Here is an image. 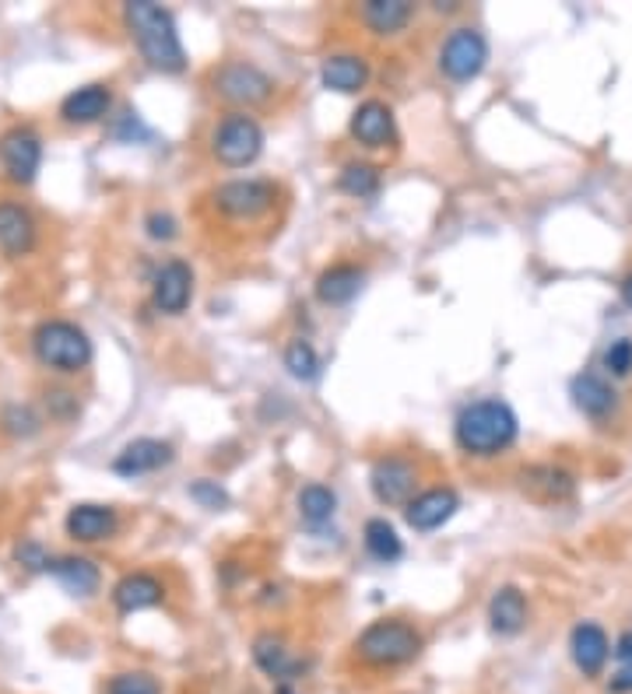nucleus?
<instances>
[{
	"label": "nucleus",
	"instance_id": "obj_16",
	"mask_svg": "<svg viewBox=\"0 0 632 694\" xmlns=\"http://www.w3.org/2000/svg\"><path fill=\"white\" fill-rule=\"evenodd\" d=\"M162 600H165V586L148 572H130L113 586V603L120 607V614L148 611V607H159Z\"/></svg>",
	"mask_w": 632,
	"mask_h": 694
},
{
	"label": "nucleus",
	"instance_id": "obj_37",
	"mask_svg": "<svg viewBox=\"0 0 632 694\" xmlns=\"http://www.w3.org/2000/svg\"><path fill=\"white\" fill-rule=\"evenodd\" d=\"M611 691H615V694L632 691V663H622V670L611 677Z\"/></svg>",
	"mask_w": 632,
	"mask_h": 694
},
{
	"label": "nucleus",
	"instance_id": "obj_39",
	"mask_svg": "<svg viewBox=\"0 0 632 694\" xmlns=\"http://www.w3.org/2000/svg\"><path fill=\"white\" fill-rule=\"evenodd\" d=\"M622 302H625V306L632 309V274H629V278L622 281Z\"/></svg>",
	"mask_w": 632,
	"mask_h": 694
},
{
	"label": "nucleus",
	"instance_id": "obj_26",
	"mask_svg": "<svg viewBox=\"0 0 632 694\" xmlns=\"http://www.w3.org/2000/svg\"><path fill=\"white\" fill-rule=\"evenodd\" d=\"M49 575H57V583L74 592V597H92L98 589V568L89 557H57V562L46 565Z\"/></svg>",
	"mask_w": 632,
	"mask_h": 694
},
{
	"label": "nucleus",
	"instance_id": "obj_38",
	"mask_svg": "<svg viewBox=\"0 0 632 694\" xmlns=\"http://www.w3.org/2000/svg\"><path fill=\"white\" fill-rule=\"evenodd\" d=\"M615 652H619V656L625 659V663H632V632H625V635L619 638V649H615Z\"/></svg>",
	"mask_w": 632,
	"mask_h": 694
},
{
	"label": "nucleus",
	"instance_id": "obj_33",
	"mask_svg": "<svg viewBox=\"0 0 632 694\" xmlns=\"http://www.w3.org/2000/svg\"><path fill=\"white\" fill-rule=\"evenodd\" d=\"M605 365H608V372L611 376H629L632 372V341L629 337H622V341H615L608 351H605Z\"/></svg>",
	"mask_w": 632,
	"mask_h": 694
},
{
	"label": "nucleus",
	"instance_id": "obj_7",
	"mask_svg": "<svg viewBox=\"0 0 632 694\" xmlns=\"http://www.w3.org/2000/svg\"><path fill=\"white\" fill-rule=\"evenodd\" d=\"M278 200V186L268 179H232L214 190V208L222 214L236 217V222H257L268 214Z\"/></svg>",
	"mask_w": 632,
	"mask_h": 694
},
{
	"label": "nucleus",
	"instance_id": "obj_15",
	"mask_svg": "<svg viewBox=\"0 0 632 694\" xmlns=\"http://www.w3.org/2000/svg\"><path fill=\"white\" fill-rule=\"evenodd\" d=\"M352 138L365 148H387L394 144L397 130H394V113L387 103H376V98H370V103H362L352 116Z\"/></svg>",
	"mask_w": 632,
	"mask_h": 694
},
{
	"label": "nucleus",
	"instance_id": "obj_12",
	"mask_svg": "<svg viewBox=\"0 0 632 694\" xmlns=\"http://www.w3.org/2000/svg\"><path fill=\"white\" fill-rule=\"evenodd\" d=\"M457 509H460V498L454 487H432V491H422V495H414L405 505V519H408V527L425 533V530H440Z\"/></svg>",
	"mask_w": 632,
	"mask_h": 694
},
{
	"label": "nucleus",
	"instance_id": "obj_22",
	"mask_svg": "<svg viewBox=\"0 0 632 694\" xmlns=\"http://www.w3.org/2000/svg\"><path fill=\"white\" fill-rule=\"evenodd\" d=\"M109 103H113V95L106 84H85V89H78L63 98L60 116L68 123H95L109 113Z\"/></svg>",
	"mask_w": 632,
	"mask_h": 694
},
{
	"label": "nucleus",
	"instance_id": "obj_11",
	"mask_svg": "<svg viewBox=\"0 0 632 694\" xmlns=\"http://www.w3.org/2000/svg\"><path fill=\"white\" fill-rule=\"evenodd\" d=\"M190 295H194V270H190V263H183V260L162 263L155 281H152L155 306L162 313H169V316H179L183 309L190 306Z\"/></svg>",
	"mask_w": 632,
	"mask_h": 694
},
{
	"label": "nucleus",
	"instance_id": "obj_5",
	"mask_svg": "<svg viewBox=\"0 0 632 694\" xmlns=\"http://www.w3.org/2000/svg\"><path fill=\"white\" fill-rule=\"evenodd\" d=\"M211 151L214 158L229 168H243L249 162L260 158L264 151V130L254 116L246 113H229L225 120L214 127V138H211Z\"/></svg>",
	"mask_w": 632,
	"mask_h": 694
},
{
	"label": "nucleus",
	"instance_id": "obj_9",
	"mask_svg": "<svg viewBox=\"0 0 632 694\" xmlns=\"http://www.w3.org/2000/svg\"><path fill=\"white\" fill-rule=\"evenodd\" d=\"M414 463L405 460V456H384V460H376L373 473H370V484H373V495L376 502L384 505H408L411 502V491H414Z\"/></svg>",
	"mask_w": 632,
	"mask_h": 694
},
{
	"label": "nucleus",
	"instance_id": "obj_30",
	"mask_svg": "<svg viewBox=\"0 0 632 694\" xmlns=\"http://www.w3.org/2000/svg\"><path fill=\"white\" fill-rule=\"evenodd\" d=\"M338 186L348 193V197H373L379 190V173L373 165H362V162H352V165H344L341 168V176H338Z\"/></svg>",
	"mask_w": 632,
	"mask_h": 694
},
{
	"label": "nucleus",
	"instance_id": "obj_23",
	"mask_svg": "<svg viewBox=\"0 0 632 694\" xmlns=\"http://www.w3.org/2000/svg\"><path fill=\"white\" fill-rule=\"evenodd\" d=\"M570 393H573V403H576V411H584L587 417H605L615 411V389L608 379L601 376H594V372H584V376H576L573 386H570Z\"/></svg>",
	"mask_w": 632,
	"mask_h": 694
},
{
	"label": "nucleus",
	"instance_id": "obj_14",
	"mask_svg": "<svg viewBox=\"0 0 632 694\" xmlns=\"http://www.w3.org/2000/svg\"><path fill=\"white\" fill-rule=\"evenodd\" d=\"M169 463H173L169 443H159V438H134V443L124 446V452L113 460V470L120 473V478H138V473H152Z\"/></svg>",
	"mask_w": 632,
	"mask_h": 694
},
{
	"label": "nucleus",
	"instance_id": "obj_4",
	"mask_svg": "<svg viewBox=\"0 0 632 694\" xmlns=\"http://www.w3.org/2000/svg\"><path fill=\"white\" fill-rule=\"evenodd\" d=\"M32 348H36L43 365L57 368V372H78L92 358L89 337L74 324H63V319H49V324H43L36 330V337H32Z\"/></svg>",
	"mask_w": 632,
	"mask_h": 694
},
{
	"label": "nucleus",
	"instance_id": "obj_40",
	"mask_svg": "<svg viewBox=\"0 0 632 694\" xmlns=\"http://www.w3.org/2000/svg\"><path fill=\"white\" fill-rule=\"evenodd\" d=\"M278 694H295V691H292V687H285V684H281V687H278Z\"/></svg>",
	"mask_w": 632,
	"mask_h": 694
},
{
	"label": "nucleus",
	"instance_id": "obj_18",
	"mask_svg": "<svg viewBox=\"0 0 632 694\" xmlns=\"http://www.w3.org/2000/svg\"><path fill=\"white\" fill-rule=\"evenodd\" d=\"M254 659H257V667L271 677V681H292V677L303 670V659H295L289 642L274 632H264V635L254 638Z\"/></svg>",
	"mask_w": 632,
	"mask_h": 694
},
{
	"label": "nucleus",
	"instance_id": "obj_3",
	"mask_svg": "<svg viewBox=\"0 0 632 694\" xmlns=\"http://www.w3.org/2000/svg\"><path fill=\"white\" fill-rule=\"evenodd\" d=\"M355 652L370 667H401L422 652V635L405 621H376L359 635Z\"/></svg>",
	"mask_w": 632,
	"mask_h": 694
},
{
	"label": "nucleus",
	"instance_id": "obj_34",
	"mask_svg": "<svg viewBox=\"0 0 632 694\" xmlns=\"http://www.w3.org/2000/svg\"><path fill=\"white\" fill-rule=\"evenodd\" d=\"M190 498L194 502H201L204 509H225L229 505V495L225 491L214 484V481H197V484H190Z\"/></svg>",
	"mask_w": 632,
	"mask_h": 694
},
{
	"label": "nucleus",
	"instance_id": "obj_32",
	"mask_svg": "<svg viewBox=\"0 0 632 694\" xmlns=\"http://www.w3.org/2000/svg\"><path fill=\"white\" fill-rule=\"evenodd\" d=\"M106 694H162V684L152 673H116Z\"/></svg>",
	"mask_w": 632,
	"mask_h": 694
},
{
	"label": "nucleus",
	"instance_id": "obj_24",
	"mask_svg": "<svg viewBox=\"0 0 632 694\" xmlns=\"http://www.w3.org/2000/svg\"><path fill=\"white\" fill-rule=\"evenodd\" d=\"M116 530V516L106 505H74L68 513V533L74 540H85V544H95Z\"/></svg>",
	"mask_w": 632,
	"mask_h": 694
},
{
	"label": "nucleus",
	"instance_id": "obj_17",
	"mask_svg": "<svg viewBox=\"0 0 632 694\" xmlns=\"http://www.w3.org/2000/svg\"><path fill=\"white\" fill-rule=\"evenodd\" d=\"M365 284V270L355 263H335L316 278V298L324 306H348Z\"/></svg>",
	"mask_w": 632,
	"mask_h": 694
},
{
	"label": "nucleus",
	"instance_id": "obj_19",
	"mask_svg": "<svg viewBox=\"0 0 632 694\" xmlns=\"http://www.w3.org/2000/svg\"><path fill=\"white\" fill-rule=\"evenodd\" d=\"M324 89L330 92H341V95H352L359 89H365V81H370V63L355 54H338V57H327L324 60Z\"/></svg>",
	"mask_w": 632,
	"mask_h": 694
},
{
	"label": "nucleus",
	"instance_id": "obj_20",
	"mask_svg": "<svg viewBox=\"0 0 632 694\" xmlns=\"http://www.w3.org/2000/svg\"><path fill=\"white\" fill-rule=\"evenodd\" d=\"M36 243V225H32V214L19 204H0V249L8 257H25Z\"/></svg>",
	"mask_w": 632,
	"mask_h": 694
},
{
	"label": "nucleus",
	"instance_id": "obj_21",
	"mask_svg": "<svg viewBox=\"0 0 632 694\" xmlns=\"http://www.w3.org/2000/svg\"><path fill=\"white\" fill-rule=\"evenodd\" d=\"M489 624L495 635H517L527 624V600L517 586H503L489 603Z\"/></svg>",
	"mask_w": 632,
	"mask_h": 694
},
{
	"label": "nucleus",
	"instance_id": "obj_8",
	"mask_svg": "<svg viewBox=\"0 0 632 694\" xmlns=\"http://www.w3.org/2000/svg\"><path fill=\"white\" fill-rule=\"evenodd\" d=\"M489 43L478 28H454L440 49V71L450 81H471L485 71Z\"/></svg>",
	"mask_w": 632,
	"mask_h": 694
},
{
	"label": "nucleus",
	"instance_id": "obj_13",
	"mask_svg": "<svg viewBox=\"0 0 632 694\" xmlns=\"http://www.w3.org/2000/svg\"><path fill=\"white\" fill-rule=\"evenodd\" d=\"M570 652H573V663L580 667V673L584 677H597L605 670L608 656H611V642L605 635L601 624H576L573 635H570Z\"/></svg>",
	"mask_w": 632,
	"mask_h": 694
},
{
	"label": "nucleus",
	"instance_id": "obj_1",
	"mask_svg": "<svg viewBox=\"0 0 632 694\" xmlns=\"http://www.w3.org/2000/svg\"><path fill=\"white\" fill-rule=\"evenodd\" d=\"M124 19H127L130 36H134L148 67H155L162 74H179L183 67H187V49L179 43L176 22L162 4H152V0H130Z\"/></svg>",
	"mask_w": 632,
	"mask_h": 694
},
{
	"label": "nucleus",
	"instance_id": "obj_27",
	"mask_svg": "<svg viewBox=\"0 0 632 694\" xmlns=\"http://www.w3.org/2000/svg\"><path fill=\"white\" fill-rule=\"evenodd\" d=\"M411 19V4L408 0H370L362 8V22L370 25L376 36H394L401 32Z\"/></svg>",
	"mask_w": 632,
	"mask_h": 694
},
{
	"label": "nucleus",
	"instance_id": "obj_2",
	"mask_svg": "<svg viewBox=\"0 0 632 694\" xmlns=\"http://www.w3.org/2000/svg\"><path fill=\"white\" fill-rule=\"evenodd\" d=\"M457 446L471 456H495L513 446L517 438V414L506 400L489 397L475 400L457 417Z\"/></svg>",
	"mask_w": 632,
	"mask_h": 694
},
{
	"label": "nucleus",
	"instance_id": "obj_28",
	"mask_svg": "<svg viewBox=\"0 0 632 694\" xmlns=\"http://www.w3.org/2000/svg\"><path fill=\"white\" fill-rule=\"evenodd\" d=\"M299 513H303L309 527H324L338 513V495L327 484H306L299 491Z\"/></svg>",
	"mask_w": 632,
	"mask_h": 694
},
{
	"label": "nucleus",
	"instance_id": "obj_36",
	"mask_svg": "<svg viewBox=\"0 0 632 694\" xmlns=\"http://www.w3.org/2000/svg\"><path fill=\"white\" fill-rule=\"evenodd\" d=\"M19 557L28 565V568H46L49 565V557H43V551L36 548V544H25V548H19Z\"/></svg>",
	"mask_w": 632,
	"mask_h": 694
},
{
	"label": "nucleus",
	"instance_id": "obj_25",
	"mask_svg": "<svg viewBox=\"0 0 632 694\" xmlns=\"http://www.w3.org/2000/svg\"><path fill=\"white\" fill-rule=\"evenodd\" d=\"M524 491L538 502H562L573 495V478L559 467H530L520 473Z\"/></svg>",
	"mask_w": 632,
	"mask_h": 694
},
{
	"label": "nucleus",
	"instance_id": "obj_35",
	"mask_svg": "<svg viewBox=\"0 0 632 694\" xmlns=\"http://www.w3.org/2000/svg\"><path fill=\"white\" fill-rule=\"evenodd\" d=\"M148 235L159 239V243L173 239V235H176V217L165 214V211H152V214H148Z\"/></svg>",
	"mask_w": 632,
	"mask_h": 694
},
{
	"label": "nucleus",
	"instance_id": "obj_31",
	"mask_svg": "<svg viewBox=\"0 0 632 694\" xmlns=\"http://www.w3.org/2000/svg\"><path fill=\"white\" fill-rule=\"evenodd\" d=\"M285 368L292 372L295 379H303V383L316 379V372H320V358H316L313 344L309 341H292L285 348Z\"/></svg>",
	"mask_w": 632,
	"mask_h": 694
},
{
	"label": "nucleus",
	"instance_id": "obj_10",
	"mask_svg": "<svg viewBox=\"0 0 632 694\" xmlns=\"http://www.w3.org/2000/svg\"><path fill=\"white\" fill-rule=\"evenodd\" d=\"M0 162H4L8 176L14 183H32L39 173V162H43V144L32 130L19 127V130H8L4 138H0Z\"/></svg>",
	"mask_w": 632,
	"mask_h": 694
},
{
	"label": "nucleus",
	"instance_id": "obj_6",
	"mask_svg": "<svg viewBox=\"0 0 632 694\" xmlns=\"http://www.w3.org/2000/svg\"><path fill=\"white\" fill-rule=\"evenodd\" d=\"M214 92L232 106H260L274 95V81L257 63L229 60L214 71Z\"/></svg>",
	"mask_w": 632,
	"mask_h": 694
},
{
	"label": "nucleus",
	"instance_id": "obj_29",
	"mask_svg": "<svg viewBox=\"0 0 632 694\" xmlns=\"http://www.w3.org/2000/svg\"><path fill=\"white\" fill-rule=\"evenodd\" d=\"M362 537H365V551H370L376 562H384V565L397 562V557L405 554L401 537H397V530L390 527L387 519H370V522H365Z\"/></svg>",
	"mask_w": 632,
	"mask_h": 694
}]
</instances>
